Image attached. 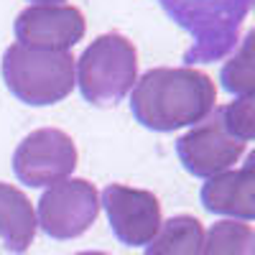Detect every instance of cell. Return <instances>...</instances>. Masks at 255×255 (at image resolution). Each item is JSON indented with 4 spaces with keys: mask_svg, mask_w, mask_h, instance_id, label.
Instances as JSON below:
<instances>
[{
    "mask_svg": "<svg viewBox=\"0 0 255 255\" xmlns=\"http://www.w3.org/2000/svg\"><path fill=\"white\" fill-rule=\"evenodd\" d=\"M33 3H38V5H59V3H64V0H33Z\"/></svg>",
    "mask_w": 255,
    "mask_h": 255,
    "instance_id": "16",
    "label": "cell"
},
{
    "mask_svg": "<svg viewBox=\"0 0 255 255\" xmlns=\"http://www.w3.org/2000/svg\"><path fill=\"white\" fill-rule=\"evenodd\" d=\"M253 3H255V0H253Z\"/></svg>",
    "mask_w": 255,
    "mask_h": 255,
    "instance_id": "18",
    "label": "cell"
},
{
    "mask_svg": "<svg viewBox=\"0 0 255 255\" xmlns=\"http://www.w3.org/2000/svg\"><path fill=\"white\" fill-rule=\"evenodd\" d=\"M36 212L20 189L0 181V238L10 253H26L36 238Z\"/></svg>",
    "mask_w": 255,
    "mask_h": 255,
    "instance_id": "11",
    "label": "cell"
},
{
    "mask_svg": "<svg viewBox=\"0 0 255 255\" xmlns=\"http://www.w3.org/2000/svg\"><path fill=\"white\" fill-rule=\"evenodd\" d=\"M77 145L59 128H38L18 143L13 153V171L26 186L59 184L77 168Z\"/></svg>",
    "mask_w": 255,
    "mask_h": 255,
    "instance_id": "6",
    "label": "cell"
},
{
    "mask_svg": "<svg viewBox=\"0 0 255 255\" xmlns=\"http://www.w3.org/2000/svg\"><path fill=\"white\" fill-rule=\"evenodd\" d=\"M222 120L238 140H255V92L240 95L222 108Z\"/></svg>",
    "mask_w": 255,
    "mask_h": 255,
    "instance_id": "15",
    "label": "cell"
},
{
    "mask_svg": "<svg viewBox=\"0 0 255 255\" xmlns=\"http://www.w3.org/2000/svg\"><path fill=\"white\" fill-rule=\"evenodd\" d=\"M202 204L207 212L238 220H255V151L235 171L207 179L202 186Z\"/></svg>",
    "mask_w": 255,
    "mask_h": 255,
    "instance_id": "10",
    "label": "cell"
},
{
    "mask_svg": "<svg viewBox=\"0 0 255 255\" xmlns=\"http://www.w3.org/2000/svg\"><path fill=\"white\" fill-rule=\"evenodd\" d=\"M222 87L232 95L255 92V28L240 41L238 51L232 54L220 72Z\"/></svg>",
    "mask_w": 255,
    "mask_h": 255,
    "instance_id": "14",
    "label": "cell"
},
{
    "mask_svg": "<svg viewBox=\"0 0 255 255\" xmlns=\"http://www.w3.org/2000/svg\"><path fill=\"white\" fill-rule=\"evenodd\" d=\"M102 207L108 212L115 238L123 245H148L161 230V204L153 191L110 184L102 191Z\"/></svg>",
    "mask_w": 255,
    "mask_h": 255,
    "instance_id": "8",
    "label": "cell"
},
{
    "mask_svg": "<svg viewBox=\"0 0 255 255\" xmlns=\"http://www.w3.org/2000/svg\"><path fill=\"white\" fill-rule=\"evenodd\" d=\"M84 15L74 5H31L15 18L18 44L31 49L69 51L84 36Z\"/></svg>",
    "mask_w": 255,
    "mask_h": 255,
    "instance_id": "9",
    "label": "cell"
},
{
    "mask_svg": "<svg viewBox=\"0 0 255 255\" xmlns=\"http://www.w3.org/2000/svg\"><path fill=\"white\" fill-rule=\"evenodd\" d=\"M77 255H108V253H100V250H87V253H77Z\"/></svg>",
    "mask_w": 255,
    "mask_h": 255,
    "instance_id": "17",
    "label": "cell"
},
{
    "mask_svg": "<svg viewBox=\"0 0 255 255\" xmlns=\"http://www.w3.org/2000/svg\"><path fill=\"white\" fill-rule=\"evenodd\" d=\"M77 82L87 102L97 108L118 105L138 82L135 46L120 33L97 36L77 61Z\"/></svg>",
    "mask_w": 255,
    "mask_h": 255,
    "instance_id": "4",
    "label": "cell"
},
{
    "mask_svg": "<svg viewBox=\"0 0 255 255\" xmlns=\"http://www.w3.org/2000/svg\"><path fill=\"white\" fill-rule=\"evenodd\" d=\"M100 194L87 179H64L38 199V227L54 240H74L97 220Z\"/></svg>",
    "mask_w": 255,
    "mask_h": 255,
    "instance_id": "5",
    "label": "cell"
},
{
    "mask_svg": "<svg viewBox=\"0 0 255 255\" xmlns=\"http://www.w3.org/2000/svg\"><path fill=\"white\" fill-rule=\"evenodd\" d=\"M204 227L191 215H176L161 222L156 238L148 243L145 255H202Z\"/></svg>",
    "mask_w": 255,
    "mask_h": 255,
    "instance_id": "12",
    "label": "cell"
},
{
    "mask_svg": "<svg viewBox=\"0 0 255 255\" xmlns=\"http://www.w3.org/2000/svg\"><path fill=\"white\" fill-rule=\"evenodd\" d=\"M3 79L26 105H54L74 90V56L13 44L3 56Z\"/></svg>",
    "mask_w": 255,
    "mask_h": 255,
    "instance_id": "3",
    "label": "cell"
},
{
    "mask_svg": "<svg viewBox=\"0 0 255 255\" xmlns=\"http://www.w3.org/2000/svg\"><path fill=\"white\" fill-rule=\"evenodd\" d=\"M202 255H255V230L238 220H220L204 235Z\"/></svg>",
    "mask_w": 255,
    "mask_h": 255,
    "instance_id": "13",
    "label": "cell"
},
{
    "mask_svg": "<svg viewBox=\"0 0 255 255\" xmlns=\"http://www.w3.org/2000/svg\"><path fill=\"white\" fill-rule=\"evenodd\" d=\"M166 15L191 36L184 67L225 59L240 41L253 0H158Z\"/></svg>",
    "mask_w": 255,
    "mask_h": 255,
    "instance_id": "2",
    "label": "cell"
},
{
    "mask_svg": "<svg viewBox=\"0 0 255 255\" xmlns=\"http://www.w3.org/2000/svg\"><path fill=\"white\" fill-rule=\"evenodd\" d=\"M217 87L194 67H156L133 87L130 108L140 125L158 133L197 125L212 115Z\"/></svg>",
    "mask_w": 255,
    "mask_h": 255,
    "instance_id": "1",
    "label": "cell"
},
{
    "mask_svg": "<svg viewBox=\"0 0 255 255\" xmlns=\"http://www.w3.org/2000/svg\"><path fill=\"white\" fill-rule=\"evenodd\" d=\"M176 153L191 176L212 179L230 171L232 163H238V158L245 153V143L227 130L222 108H217L215 115L204 118L176 140Z\"/></svg>",
    "mask_w": 255,
    "mask_h": 255,
    "instance_id": "7",
    "label": "cell"
}]
</instances>
